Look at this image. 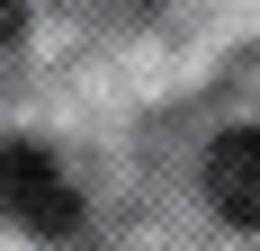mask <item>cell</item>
<instances>
[{"label": "cell", "mask_w": 260, "mask_h": 251, "mask_svg": "<svg viewBox=\"0 0 260 251\" xmlns=\"http://www.w3.org/2000/svg\"><path fill=\"white\" fill-rule=\"evenodd\" d=\"M18 18H27V0H0V36H18Z\"/></svg>", "instance_id": "obj_3"}, {"label": "cell", "mask_w": 260, "mask_h": 251, "mask_svg": "<svg viewBox=\"0 0 260 251\" xmlns=\"http://www.w3.org/2000/svg\"><path fill=\"white\" fill-rule=\"evenodd\" d=\"M207 198L234 225H260V135H224L207 152Z\"/></svg>", "instance_id": "obj_2"}, {"label": "cell", "mask_w": 260, "mask_h": 251, "mask_svg": "<svg viewBox=\"0 0 260 251\" xmlns=\"http://www.w3.org/2000/svg\"><path fill=\"white\" fill-rule=\"evenodd\" d=\"M0 206H9L18 225H36V233H72V225H81L72 179L54 171L36 144H0Z\"/></svg>", "instance_id": "obj_1"}]
</instances>
